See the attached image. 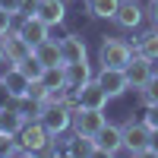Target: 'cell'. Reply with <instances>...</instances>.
I'll return each mask as SVG.
<instances>
[{"mask_svg":"<svg viewBox=\"0 0 158 158\" xmlns=\"http://www.w3.org/2000/svg\"><path fill=\"white\" fill-rule=\"evenodd\" d=\"M92 139H95L98 155H117L123 149V133H120V127H114V123H104Z\"/></svg>","mask_w":158,"mask_h":158,"instance_id":"6","label":"cell"},{"mask_svg":"<svg viewBox=\"0 0 158 158\" xmlns=\"http://www.w3.org/2000/svg\"><path fill=\"white\" fill-rule=\"evenodd\" d=\"M67 152H70V155H95L98 149H95V139H92V136H82V133H76V136L70 139Z\"/></svg>","mask_w":158,"mask_h":158,"instance_id":"22","label":"cell"},{"mask_svg":"<svg viewBox=\"0 0 158 158\" xmlns=\"http://www.w3.org/2000/svg\"><path fill=\"white\" fill-rule=\"evenodd\" d=\"M63 76H67V89L76 92L79 85H85L92 79V70H89V60H79V63H63Z\"/></svg>","mask_w":158,"mask_h":158,"instance_id":"12","label":"cell"},{"mask_svg":"<svg viewBox=\"0 0 158 158\" xmlns=\"http://www.w3.org/2000/svg\"><path fill=\"white\" fill-rule=\"evenodd\" d=\"M139 101L146 104V108L149 104H158V73H152V79L139 89Z\"/></svg>","mask_w":158,"mask_h":158,"instance_id":"23","label":"cell"},{"mask_svg":"<svg viewBox=\"0 0 158 158\" xmlns=\"http://www.w3.org/2000/svg\"><path fill=\"white\" fill-rule=\"evenodd\" d=\"M35 57L41 60L44 67H57V63H63V57H60V41L44 38L41 44H35Z\"/></svg>","mask_w":158,"mask_h":158,"instance_id":"16","label":"cell"},{"mask_svg":"<svg viewBox=\"0 0 158 158\" xmlns=\"http://www.w3.org/2000/svg\"><path fill=\"white\" fill-rule=\"evenodd\" d=\"M0 6L6 13H19V0H0Z\"/></svg>","mask_w":158,"mask_h":158,"instance_id":"28","label":"cell"},{"mask_svg":"<svg viewBox=\"0 0 158 158\" xmlns=\"http://www.w3.org/2000/svg\"><path fill=\"white\" fill-rule=\"evenodd\" d=\"M149 19L152 25H158V0H149Z\"/></svg>","mask_w":158,"mask_h":158,"instance_id":"27","label":"cell"},{"mask_svg":"<svg viewBox=\"0 0 158 158\" xmlns=\"http://www.w3.org/2000/svg\"><path fill=\"white\" fill-rule=\"evenodd\" d=\"M3 51H6V57H13V60H22V57H29L32 54V44L25 41V38L19 35V32H6L3 35Z\"/></svg>","mask_w":158,"mask_h":158,"instance_id":"15","label":"cell"},{"mask_svg":"<svg viewBox=\"0 0 158 158\" xmlns=\"http://www.w3.org/2000/svg\"><path fill=\"white\" fill-rule=\"evenodd\" d=\"M6 57V51H3V38H0V60H3Z\"/></svg>","mask_w":158,"mask_h":158,"instance_id":"31","label":"cell"},{"mask_svg":"<svg viewBox=\"0 0 158 158\" xmlns=\"http://www.w3.org/2000/svg\"><path fill=\"white\" fill-rule=\"evenodd\" d=\"M136 54L149 57V60H158V25H155L152 32H142L136 38Z\"/></svg>","mask_w":158,"mask_h":158,"instance_id":"17","label":"cell"},{"mask_svg":"<svg viewBox=\"0 0 158 158\" xmlns=\"http://www.w3.org/2000/svg\"><path fill=\"white\" fill-rule=\"evenodd\" d=\"M98 57H101V67H117V70H123L127 63L133 60V48H130L127 41H120V38H104Z\"/></svg>","mask_w":158,"mask_h":158,"instance_id":"2","label":"cell"},{"mask_svg":"<svg viewBox=\"0 0 158 158\" xmlns=\"http://www.w3.org/2000/svg\"><path fill=\"white\" fill-rule=\"evenodd\" d=\"M16 139H19V146L32 155V152H44V149H48L51 133L44 130V123H41V120H32V123L25 120V123H22V130L16 133Z\"/></svg>","mask_w":158,"mask_h":158,"instance_id":"3","label":"cell"},{"mask_svg":"<svg viewBox=\"0 0 158 158\" xmlns=\"http://www.w3.org/2000/svg\"><path fill=\"white\" fill-rule=\"evenodd\" d=\"M13 149H16V136L0 130V155H13Z\"/></svg>","mask_w":158,"mask_h":158,"instance_id":"24","label":"cell"},{"mask_svg":"<svg viewBox=\"0 0 158 158\" xmlns=\"http://www.w3.org/2000/svg\"><path fill=\"white\" fill-rule=\"evenodd\" d=\"M142 120H146L152 130L158 127V104H149V111H146V117H142Z\"/></svg>","mask_w":158,"mask_h":158,"instance_id":"26","label":"cell"},{"mask_svg":"<svg viewBox=\"0 0 158 158\" xmlns=\"http://www.w3.org/2000/svg\"><path fill=\"white\" fill-rule=\"evenodd\" d=\"M22 123H25L22 111H6V108H0V130H6V133L16 136L19 130H22Z\"/></svg>","mask_w":158,"mask_h":158,"instance_id":"21","label":"cell"},{"mask_svg":"<svg viewBox=\"0 0 158 158\" xmlns=\"http://www.w3.org/2000/svg\"><path fill=\"white\" fill-rule=\"evenodd\" d=\"M32 16H38L48 25H57V22H63V16H67V6H63V0H38Z\"/></svg>","mask_w":158,"mask_h":158,"instance_id":"10","label":"cell"},{"mask_svg":"<svg viewBox=\"0 0 158 158\" xmlns=\"http://www.w3.org/2000/svg\"><path fill=\"white\" fill-rule=\"evenodd\" d=\"M0 82L6 85V92L16 101H22V98H29V89H32V79L25 76V73H19V67H13L10 73H3L0 76Z\"/></svg>","mask_w":158,"mask_h":158,"instance_id":"9","label":"cell"},{"mask_svg":"<svg viewBox=\"0 0 158 158\" xmlns=\"http://www.w3.org/2000/svg\"><path fill=\"white\" fill-rule=\"evenodd\" d=\"M114 22L120 25V29H136V25L142 22V10L133 3V0H120V6H117V13H114Z\"/></svg>","mask_w":158,"mask_h":158,"instance_id":"13","label":"cell"},{"mask_svg":"<svg viewBox=\"0 0 158 158\" xmlns=\"http://www.w3.org/2000/svg\"><path fill=\"white\" fill-rule=\"evenodd\" d=\"M16 67H19V73H25V76H29L32 82H38V79H41V73H44V63H41V60L35 57V51H32L29 57L16 60Z\"/></svg>","mask_w":158,"mask_h":158,"instance_id":"20","label":"cell"},{"mask_svg":"<svg viewBox=\"0 0 158 158\" xmlns=\"http://www.w3.org/2000/svg\"><path fill=\"white\" fill-rule=\"evenodd\" d=\"M13 95H10V92H6V85L3 82H0V108H6V101H10Z\"/></svg>","mask_w":158,"mask_h":158,"instance_id":"30","label":"cell"},{"mask_svg":"<svg viewBox=\"0 0 158 158\" xmlns=\"http://www.w3.org/2000/svg\"><path fill=\"white\" fill-rule=\"evenodd\" d=\"M123 73H127L130 89H142V85L152 79V60H149V57H142V54H133V60L123 67Z\"/></svg>","mask_w":158,"mask_h":158,"instance_id":"7","label":"cell"},{"mask_svg":"<svg viewBox=\"0 0 158 158\" xmlns=\"http://www.w3.org/2000/svg\"><path fill=\"white\" fill-rule=\"evenodd\" d=\"M60 57L63 63H79V60H89V51H85V41L79 35H67L60 41Z\"/></svg>","mask_w":158,"mask_h":158,"instance_id":"11","label":"cell"},{"mask_svg":"<svg viewBox=\"0 0 158 158\" xmlns=\"http://www.w3.org/2000/svg\"><path fill=\"white\" fill-rule=\"evenodd\" d=\"M85 6H89L92 16H98V19H114L120 0H85Z\"/></svg>","mask_w":158,"mask_h":158,"instance_id":"19","label":"cell"},{"mask_svg":"<svg viewBox=\"0 0 158 158\" xmlns=\"http://www.w3.org/2000/svg\"><path fill=\"white\" fill-rule=\"evenodd\" d=\"M19 35L35 48V44H41L44 38H48V22H41L38 16H25V22L19 25Z\"/></svg>","mask_w":158,"mask_h":158,"instance_id":"14","label":"cell"},{"mask_svg":"<svg viewBox=\"0 0 158 158\" xmlns=\"http://www.w3.org/2000/svg\"><path fill=\"white\" fill-rule=\"evenodd\" d=\"M104 123L108 120H104V114L98 108H76L73 111V130L82 133V136H95Z\"/></svg>","mask_w":158,"mask_h":158,"instance_id":"4","label":"cell"},{"mask_svg":"<svg viewBox=\"0 0 158 158\" xmlns=\"http://www.w3.org/2000/svg\"><path fill=\"white\" fill-rule=\"evenodd\" d=\"M123 133V149L130 155H149V142H152V127L146 120H127L120 127Z\"/></svg>","mask_w":158,"mask_h":158,"instance_id":"1","label":"cell"},{"mask_svg":"<svg viewBox=\"0 0 158 158\" xmlns=\"http://www.w3.org/2000/svg\"><path fill=\"white\" fill-rule=\"evenodd\" d=\"M98 85L108 92V98H117V95H123V92L130 89L127 73L117 70V67H101V73H98Z\"/></svg>","mask_w":158,"mask_h":158,"instance_id":"8","label":"cell"},{"mask_svg":"<svg viewBox=\"0 0 158 158\" xmlns=\"http://www.w3.org/2000/svg\"><path fill=\"white\" fill-rule=\"evenodd\" d=\"M73 95H76V108H98V111H104V104H108V92L98 85V79H89Z\"/></svg>","mask_w":158,"mask_h":158,"instance_id":"5","label":"cell"},{"mask_svg":"<svg viewBox=\"0 0 158 158\" xmlns=\"http://www.w3.org/2000/svg\"><path fill=\"white\" fill-rule=\"evenodd\" d=\"M10 25H13V13H6L3 6H0V38L10 32Z\"/></svg>","mask_w":158,"mask_h":158,"instance_id":"25","label":"cell"},{"mask_svg":"<svg viewBox=\"0 0 158 158\" xmlns=\"http://www.w3.org/2000/svg\"><path fill=\"white\" fill-rule=\"evenodd\" d=\"M149 152H152V155H158V127L152 130V142H149Z\"/></svg>","mask_w":158,"mask_h":158,"instance_id":"29","label":"cell"},{"mask_svg":"<svg viewBox=\"0 0 158 158\" xmlns=\"http://www.w3.org/2000/svg\"><path fill=\"white\" fill-rule=\"evenodd\" d=\"M48 92H54V89H63L67 85V76H63V63H57V67H44L41 79H38Z\"/></svg>","mask_w":158,"mask_h":158,"instance_id":"18","label":"cell"}]
</instances>
